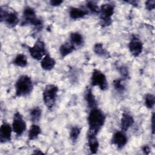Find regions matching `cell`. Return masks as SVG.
I'll return each mask as SVG.
<instances>
[{"mask_svg": "<svg viewBox=\"0 0 155 155\" xmlns=\"http://www.w3.org/2000/svg\"><path fill=\"white\" fill-rule=\"evenodd\" d=\"M106 117L104 112L97 107L91 108L88 116V133L97 134L104 126Z\"/></svg>", "mask_w": 155, "mask_h": 155, "instance_id": "obj_1", "label": "cell"}, {"mask_svg": "<svg viewBox=\"0 0 155 155\" xmlns=\"http://www.w3.org/2000/svg\"><path fill=\"white\" fill-rule=\"evenodd\" d=\"M15 88L16 96H27L32 92L33 90V83L30 76L26 74H22L17 79Z\"/></svg>", "mask_w": 155, "mask_h": 155, "instance_id": "obj_2", "label": "cell"}, {"mask_svg": "<svg viewBox=\"0 0 155 155\" xmlns=\"http://www.w3.org/2000/svg\"><path fill=\"white\" fill-rule=\"evenodd\" d=\"M0 19L1 22H4L8 28L15 27L19 22L18 13L6 6H1L0 8Z\"/></svg>", "mask_w": 155, "mask_h": 155, "instance_id": "obj_3", "label": "cell"}, {"mask_svg": "<svg viewBox=\"0 0 155 155\" xmlns=\"http://www.w3.org/2000/svg\"><path fill=\"white\" fill-rule=\"evenodd\" d=\"M31 25L37 28L42 27V21L36 16L35 9L30 6H25L23 10L21 25Z\"/></svg>", "mask_w": 155, "mask_h": 155, "instance_id": "obj_4", "label": "cell"}, {"mask_svg": "<svg viewBox=\"0 0 155 155\" xmlns=\"http://www.w3.org/2000/svg\"><path fill=\"white\" fill-rule=\"evenodd\" d=\"M58 91L59 87L54 84H48L45 87L42 92V99L48 109H51L54 105Z\"/></svg>", "mask_w": 155, "mask_h": 155, "instance_id": "obj_5", "label": "cell"}, {"mask_svg": "<svg viewBox=\"0 0 155 155\" xmlns=\"http://www.w3.org/2000/svg\"><path fill=\"white\" fill-rule=\"evenodd\" d=\"M99 18L101 20V25L105 27L110 25L112 23L111 17L114 13V5L110 3H105L99 7Z\"/></svg>", "mask_w": 155, "mask_h": 155, "instance_id": "obj_6", "label": "cell"}, {"mask_svg": "<svg viewBox=\"0 0 155 155\" xmlns=\"http://www.w3.org/2000/svg\"><path fill=\"white\" fill-rule=\"evenodd\" d=\"M28 50L31 58L37 61H41L48 54L45 42L41 39H38L33 46L28 47Z\"/></svg>", "mask_w": 155, "mask_h": 155, "instance_id": "obj_7", "label": "cell"}, {"mask_svg": "<svg viewBox=\"0 0 155 155\" xmlns=\"http://www.w3.org/2000/svg\"><path fill=\"white\" fill-rule=\"evenodd\" d=\"M90 82L91 86H97L102 91H105L108 88V84L106 76L99 70H93L91 76Z\"/></svg>", "mask_w": 155, "mask_h": 155, "instance_id": "obj_8", "label": "cell"}, {"mask_svg": "<svg viewBox=\"0 0 155 155\" xmlns=\"http://www.w3.org/2000/svg\"><path fill=\"white\" fill-rule=\"evenodd\" d=\"M27 128V125L22 115L18 111L14 114L13 122H12V129L13 131L18 136H21Z\"/></svg>", "mask_w": 155, "mask_h": 155, "instance_id": "obj_9", "label": "cell"}, {"mask_svg": "<svg viewBox=\"0 0 155 155\" xmlns=\"http://www.w3.org/2000/svg\"><path fill=\"white\" fill-rule=\"evenodd\" d=\"M128 48L134 57H138L142 52L143 43L136 35H132L128 43Z\"/></svg>", "mask_w": 155, "mask_h": 155, "instance_id": "obj_10", "label": "cell"}, {"mask_svg": "<svg viewBox=\"0 0 155 155\" xmlns=\"http://www.w3.org/2000/svg\"><path fill=\"white\" fill-rule=\"evenodd\" d=\"M111 143L117 148L121 149L125 146L127 143L128 139L125 134L123 131L116 132L111 138Z\"/></svg>", "mask_w": 155, "mask_h": 155, "instance_id": "obj_11", "label": "cell"}, {"mask_svg": "<svg viewBox=\"0 0 155 155\" xmlns=\"http://www.w3.org/2000/svg\"><path fill=\"white\" fill-rule=\"evenodd\" d=\"M13 131L12 126L9 124L4 122L0 128V141L1 143H5L11 140L12 133Z\"/></svg>", "mask_w": 155, "mask_h": 155, "instance_id": "obj_12", "label": "cell"}, {"mask_svg": "<svg viewBox=\"0 0 155 155\" xmlns=\"http://www.w3.org/2000/svg\"><path fill=\"white\" fill-rule=\"evenodd\" d=\"M88 11L86 8L71 7L69 8L68 13L71 19L76 20L83 18L88 14Z\"/></svg>", "mask_w": 155, "mask_h": 155, "instance_id": "obj_13", "label": "cell"}, {"mask_svg": "<svg viewBox=\"0 0 155 155\" xmlns=\"http://www.w3.org/2000/svg\"><path fill=\"white\" fill-rule=\"evenodd\" d=\"M84 99L90 109L97 107V101L91 87H87L84 92Z\"/></svg>", "mask_w": 155, "mask_h": 155, "instance_id": "obj_14", "label": "cell"}, {"mask_svg": "<svg viewBox=\"0 0 155 155\" xmlns=\"http://www.w3.org/2000/svg\"><path fill=\"white\" fill-rule=\"evenodd\" d=\"M133 117L128 113H123L120 119V128L122 131H127L134 124Z\"/></svg>", "mask_w": 155, "mask_h": 155, "instance_id": "obj_15", "label": "cell"}, {"mask_svg": "<svg viewBox=\"0 0 155 155\" xmlns=\"http://www.w3.org/2000/svg\"><path fill=\"white\" fill-rule=\"evenodd\" d=\"M87 136L88 140V145L90 153L96 154L97 152L99 147V143L96 137V135L87 132Z\"/></svg>", "mask_w": 155, "mask_h": 155, "instance_id": "obj_16", "label": "cell"}, {"mask_svg": "<svg viewBox=\"0 0 155 155\" xmlns=\"http://www.w3.org/2000/svg\"><path fill=\"white\" fill-rule=\"evenodd\" d=\"M41 67L45 71H50L53 70L56 65V61L50 54H47L41 60Z\"/></svg>", "mask_w": 155, "mask_h": 155, "instance_id": "obj_17", "label": "cell"}, {"mask_svg": "<svg viewBox=\"0 0 155 155\" xmlns=\"http://www.w3.org/2000/svg\"><path fill=\"white\" fill-rule=\"evenodd\" d=\"M76 47L73 45V44L70 41H67L61 44L59 47V51L61 56L62 58H65L73 53Z\"/></svg>", "mask_w": 155, "mask_h": 155, "instance_id": "obj_18", "label": "cell"}, {"mask_svg": "<svg viewBox=\"0 0 155 155\" xmlns=\"http://www.w3.org/2000/svg\"><path fill=\"white\" fill-rule=\"evenodd\" d=\"M93 51L96 54L102 58L108 59L110 57L109 52L104 47V45L102 43H96L93 46Z\"/></svg>", "mask_w": 155, "mask_h": 155, "instance_id": "obj_19", "label": "cell"}, {"mask_svg": "<svg viewBox=\"0 0 155 155\" xmlns=\"http://www.w3.org/2000/svg\"><path fill=\"white\" fill-rule=\"evenodd\" d=\"M41 133V127L36 124H33L28 133V140H33L36 139Z\"/></svg>", "mask_w": 155, "mask_h": 155, "instance_id": "obj_20", "label": "cell"}, {"mask_svg": "<svg viewBox=\"0 0 155 155\" xmlns=\"http://www.w3.org/2000/svg\"><path fill=\"white\" fill-rule=\"evenodd\" d=\"M12 63L16 66H18L19 67L24 68V67H27V65L28 64L27 57L24 54L19 53L13 59Z\"/></svg>", "mask_w": 155, "mask_h": 155, "instance_id": "obj_21", "label": "cell"}, {"mask_svg": "<svg viewBox=\"0 0 155 155\" xmlns=\"http://www.w3.org/2000/svg\"><path fill=\"white\" fill-rule=\"evenodd\" d=\"M69 41L75 47H81L84 44V38L82 35L79 32L71 33L70 35Z\"/></svg>", "mask_w": 155, "mask_h": 155, "instance_id": "obj_22", "label": "cell"}, {"mask_svg": "<svg viewBox=\"0 0 155 155\" xmlns=\"http://www.w3.org/2000/svg\"><path fill=\"white\" fill-rule=\"evenodd\" d=\"M42 116V110L39 107H36L32 108L30 112V116L31 122L33 124H36L39 122Z\"/></svg>", "mask_w": 155, "mask_h": 155, "instance_id": "obj_23", "label": "cell"}, {"mask_svg": "<svg viewBox=\"0 0 155 155\" xmlns=\"http://www.w3.org/2000/svg\"><path fill=\"white\" fill-rule=\"evenodd\" d=\"M144 103L146 107L148 109H151L155 104V97L153 94L147 93L144 96Z\"/></svg>", "mask_w": 155, "mask_h": 155, "instance_id": "obj_24", "label": "cell"}, {"mask_svg": "<svg viewBox=\"0 0 155 155\" xmlns=\"http://www.w3.org/2000/svg\"><path fill=\"white\" fill-rule=\"evenodd\" d=\"M81 132V128L78 126L73 127L70 131V138L73 142H76Z\"/></svg>", "mask_w": 155, "mask_h": 155, "instance_id": "obj_25", "label": "cell"}, {"mask_svg": "<svg viewBox=\"0 0 155 155\" xmlns=\"http://www.w3.org/2000/svg\"><path fill=\"white\" fill-rule=\"evenodd\" d=\"M86 8L88 12L95 14H99L100 11L99 7L93 1H87L86 4Z\"/></svg>", "mask_w": 155, "mask_h": 155, "instance_id": "obj_26", "label": "cell"}, {"mask_svg": "<svg viewBox=\"0 0 155 155\" xmlns=\"http://www.w3.org/2000/svg\"><path fill=\"white\" fill-rule=\"evenodd\" d=\"M122 81L123 79H115L113 83L114 89L119 92L123 91L125 90V87L123 84Z\"/></svg>", "mask_w": 155, "mask_h": 155, "instance_id": "obj_27", "label": "cell"}, {"mask_svg": "<svg viewBox=\"0 0 155 155\" xmlns=\"http://www.w3.org/2000/svg\"><path fill=\"white\" fill-rule=\"evenodd\" d=\"M118 70H119V72L120 73V74H121V76H122V78L126 79L129 77V71H128V68L126 67L121 66L119 68Z\"/></svg>", "mask_w": 155, "mask_h": 155, "instance_id": "obj_28", "label": "cell"}, {"mask_svg": "<svg viewBox=\"0 0 155 155\" xmlns=\"http://www.w3.org/2000/svg\"><path fill=\"white\" fill-rule=\"evenodd\" d=\"M145 8L148 11H151L155 8V1L154 0H148L145 3Z\"/></svg>", "mask_w": 155, "mask_h": 155, "instance_id": "obj_29", "label": "cell"}, {"mask_svg": "<svg viewBox=\"0 0 155 155\" xmlns=\"http://www.w3.org/2000/svg\"><path fill=\"white\" fill-rule=\"evenodd\" d=\"M63 1L62 0H51L50 1V4L51 6L57 7L61 5L63 3Z\"/></svg>", "mask_w": 155, "mask_h": 155, "instance_id": "obj_30", "label": "cell"}, {"mask_svg": "<svg viewBox=\"0 0 155 155\" xmlns=\"http://www.w3.org/2000/svg\"><path fill=\"white\" fill-rule=\"evenodd\" d=\"M151 131H152V134H154V113H153L152 116H151Z\"/></svg>", "mask_w": 155, "mask_h": 155, "instance_id": "obj_31", "label": "cell"}, {"mask_svg": "<svg viewBox=\"0 0 155 155\" xmlns=\"http://www.w3.org/2000/svg\"><path fill=\"white\" fill-rule=\"evenodd\" d=\"M142 151L145 154H148L150 153V148L148 145H144L142 147Z\"/></svg>", "mask_w": 155, "mask_h": 155, "instance_id": "obj_32", "label": "cell"}, {"mask_svg": "<svg viewBox=\"0 0 155 155\" xmlns=\"http://www.w3.org/2000/svg\"><path fill=\"white\" fill-rule=\"evenodd\" d=\"M131 5H133L134 7H137L138 5V1H125Z\"/></svg>", "mask_w": 155, "mask_h": 155, "instance_id": "obj_33", "label": "cell"}, {"mask_svg": "<svg viewBox=\"0 0 155 155\" xmlns=\"http://www.w3.org/2000/svg\"><path fill=\"white\" fill-rule=\"evenodd\" d=\"M33 154H44L43 152H42L41 150H35L34 151H33Z\"/></svg>", "mask_w": 155, "mask_h": 155, "instance_id": "obj_34", "label": "cell"}]
</instances>
